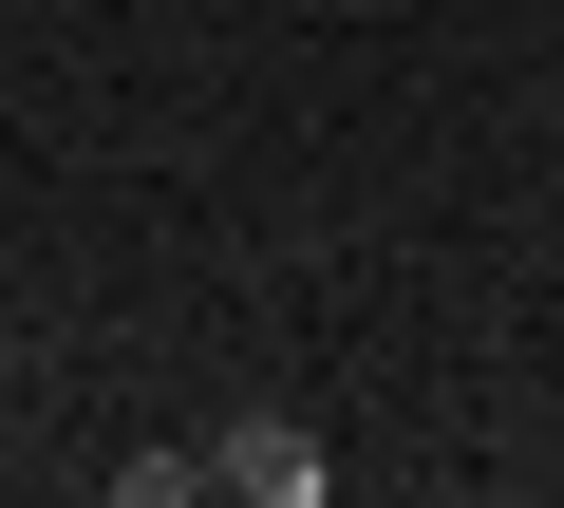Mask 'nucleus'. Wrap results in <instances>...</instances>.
<instances>
[{
  "mask_svg": "<svg viewBox=\"0 0 564 508\" xmlns=\"http://www.w3.org/2000/svg\"><path fill=\"white\" fill-rule=\"evenodd\" d=\"M207 489H226V508H321L339 471H321L302 414H226V433H207Z\"/></svg>",
  "mask_w": 564,
  "mask_h": 508,
  "instance_id": "f257e3e1",
  "label": "nucleus"
},
{
  "mask_svg": "<svg viewBox=\"0 0 564 508\" xmlns=\"http://www.w3.org/2000/svg\"><path fill=\"white\" fill-rule=\"evenodd\" d=\"M113 508H207V452H113Z\"/></svg>",
  "mask_w": 564,
  "mask_h": 508,
  "instance_id": "f03ea898",
  "label": "nucleus"
}]
</instances>
